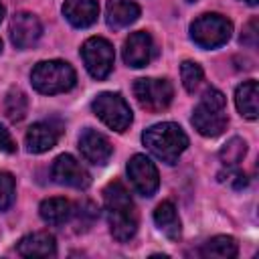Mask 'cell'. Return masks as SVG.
I'll return each instance as SVG.
<instances>
[{
  "mask_svg": "<svg viewBox=\"0 0 259 259\" xmlns=\"http://www.w3.org/2000/svg\"><path fill=\"white\" fill-rule=\"evenodd\" d=\"M127 176H130V182L134 184L136 192L142 194V196H152L158 190V186H160L158 168L144 154H136V156L130 158V162H127Z\"/></svg>",
  "mask_w": 259,
  "mask_h": 259,
  "instance_id": "9c48e42d",
  "label": "cell"
},
{
  "mask_svg": "<svg viewBox=\"0 0 259 259\" xmlns=\"http://www.w3.org/2000/svg\"><path fill=\"white\" fill-rule=\"evenodd\" d=\"M18 255L22 257H55L57 255V243L55 237L47 231H36L26 237H22L16 245Z\"/></svg>",
  "mask_w": 259,
  "mask_h": 259,
  "instance_id": "9a60e30c",
  "label": "cell"
},
{
  "mask_svg": "<svg viewBox=\"0 0 259 259\" xmlns=\"http://www.w3.org/2000/svg\"><path fill=\"white\" fill-rule=\"evenodd\" d=\"M28 111V97L22 89L18 87H12L8 93H6V99H4V113L10 121H22L24 115Z\"/></svg>",
  "mask_w": 259,
  "mask_h": 259,
  "instance_id": "7402d4cb",
  "label": "cell"
},
{
  "mask_svg": "<svg viewBox=\"0 0 259 259\" xmlns=\"http://www.w3.org/2000/svg\"><path fill=\"white\" fill-rule=\"evenodd\" d=\"M188 2H194V0H188Z\"/></svg>",
  "mask_w": 259,
  "mask_h": 259,
  "instance_id": "4dcf8cb0",
  "label": "cell"
},
{
  "mask_svg": "<svg viewBox=\"0 0 259 259\" xmlns=\"http://www.w3.org/2000/svg\"><path fill=\"white\" fill-rule=\"evenodd\" d=\"M237 253H239V245L229 235H217L208 239L200 249L202 257H212V259H233L237 257Z\"/></svg>",
  "mask_w": 259,
  "mask_h": 259,
  "instance_id": "44dd1931",
  "label": "cell"
},
{
  "mask_svg": "<svg viewBox=\"0 0 259 259\" xmlns=\"http://www.w3.org/2000/svg\"><path fill=\"white\" fill-rule=\"evenodd\" d=\"M154 223L158 225V229L170 239V241H178L182 237V223L180 217L176 212V206L170 200H164L156 206L154 210Z\"/></svg>",
  "mask_w": 259,
  "mask_h": 259,
  "instance_id": "ac0fdd59",
  "label": "cell"
},
{
  "mask_svg": "<svg viewBox=\"0 0 259 259\" xmlns=\"http://www.w3.org/2000/svg\"><path fill=\"white\" fill-rule=\"evenodd\" d=\"M0 53H2V40H0Z\"/></svg>",
  "mask_w": 259,
  "mask_h": 259,
  "instance_id": "f546056e",
  "label": "cell"
},
{
  "mask_svg": "<svg viewBox=\"0 0 259 259\" xmlns=\"http://www.w3.org/2000/svg\"><path fill=\"white\" fill-rule=\"evenodd\" d=\"M134 95L138 103L148 109V111H162L172 103L174 89L168 79H154V77H144L136 79L134 83Z\"/></svg>",
  "mask_w": 259,
  "mask_h": 259,
  "instance_id": "52a82bcc",
  "label": "cell"
},
{
  "mask_svg": "<svg viewBox=\"0 0 259 259\" xmlns=\"http://www.w3.org/2000/svg\"><path fill=\"white\" fill-rule=\"evenodd\" d=\"M142 142L158 160L166 164H176L182 152L188 148V136L178 123L172 121L150 125L142 134Z\"/></svg>",
  "mask_w": 259,
  "mask_h": 259,
  "instance_id": "7a4b0ae2",
  "label": "cell"
},
{
  "mask_svg": "<svg viewBox=\"0 0 259 259\" xmlns=\"http://www.w3.org/2000/svg\"><path fill=\"white\" fill-rule=\"evenodd\" d=\"M63 16L75 28H87L97 20L99 4H97V0H65Z\"/></svg>",
  "mask_w": 259,
  "mask_h": 259,
  "instance_id": "2e32d148",
  "label": "cell"
},
{
  "mask_svg": "<svg viewBox=\"0 0 259 259\" xmlns=\"http://www.w3.org/2000/svg\"><path fill=\"white\" fill-rule=\"evenodd\" d=\"M243 2H247V4H251V6H255L259 0H243Z\"/></svg>",
  "mask_w": 259,
  "mask_h": 259,
  "instance_id": "f1b7e54d",
  "label": "cell"
},
{
  "mask_svg": "<svg viewBox=\"0 0 259 259\" xmlns=\"http://www.w3.org/2000/svg\"><path fill=\"white\" fill-rule=\"evenodd\" d=\"M103 204H105L107 225L113 239L119 243L130 241L138 231V210L127 188L119 180H113L105 186Z\"/></svg>",
  "mask_w": 259,
  "mask_h": 259,
  "instance_id": "6da1fadb",
  "label": "cell"
},
{
  "mask_svg": "<svg viewBox=\"0 0 259 259\" xmlns=\"http://www.w3.org/2000/svg\"><path fill=\"white\" fill-rule=\"evenodd\" d=\"M42 24L32 12H16L10 20V40L16 49H30L38 42Z\"/></svg>",
  "mask_w": 259,
  "mask_h": 259,
  "instance_id": "8fae6325",
  "label": "cell"
},
{
  "mask_svg": "<svg viewBox=\"0 0 259 259\" xmlns=\"http://www.w3.org/2000/svg\"><path fill=\"white\" fill-rule=\"evenodd\" d=\"M2 18H4V6H2V2H0V22H2Z\"/></svg>",
  "mask_w": 259,
  "mask_h": 259,
  "instance_id": "83f0119b",
  "label": "cell"
},
{
  "mask_svg": "<svg viewBox=\"0 0 259 259\" xmlns=\"http://www.w3.org/2000/svg\"><path fill=\"white\" fill-rule=\"evenodd\" d=\"M245 154H247V144H245V140H243V138H231V140L221 148L219 158H221V162H223V166H225L227 170H235V168L239 166V162H243Z\"/></svg>",
  "mask_w": 259,
  "mask_h": 259,
  "instance_id": "603a6c76",
  "label": "cell"
},
{
  "mask_svg": "<svg viewBox=\"0 0 259 259\" xmlns=\"http://www.w3.org/2000/svg\"><path fill=\"white\" fill-rule=\"evenodd\" d=\"M63 134V125L55 119H49V121H36L28 127L26 136H24V142H26V150L32 152V154H42V152H49L51 148L57 146L59 138Z\"/></svg>",
  "mask_w": 259,
  "mask_h": 259,
  "instance_id": "7c38bea8",
  "label": "cell"
},
{
  "mask_svg": "<svg viewBox=\"0 0 259 259\" xmlns=\"http://www.w3.org/2000/svg\"><path fill=\"white\" fill-rule=\"evenodd\" d=\"M81 57L85 63V69L93 79H105L113 69V47L109 40L101 36H91L81 47Z\"/></svg>",
  "mask_w": 259,
  "mask_h": 259,
  "instance_id": "ba28073f",
  "label": "cell"
},
{
  "mask_svg": "<svg viewBox=\"0 0 259 259\" xmlns=\"http://www.w3.org/2000/svg\"><path fill=\"white\" fill-rule=\"evenodd\" d=\"M233 32V24L223 14H202L190 24V38L200 49H219L223 47Z\"/></svg>",
  "mask_w": 259,
  "mask_h": 259,
  "instance_id": "5b68a950",
  "label": "cell"
},
{
  "mask_svg": "<svg viewBox=\"0 0 259 259\" xmlns=\"http://www.w3.org/2000/svg\"><path fill=\"white\" fill-rule=\"evenodd\" d=\"M51 176H53V180L57 184L79 188V190H83V188H87L91 184L89 172L71 154H61L59 158H55V162L51 166Z\"/></svg>",
  "mask_w": 259,
  "mask_h": 259,
  "instance_id": "30bf717a",
  "label": "cell"
},
{
  "mask_svg": "<svg viewBox=\"0 0 259 259\" xmlns=\"http://www.w3.org/2000/svg\"><path fill=\"white\" fill-rule=\"evenodd\" d=\"M180 77H182L184 89H186L188 93H194V91L200 87V83H202V79H204V73H202V67H200L198 63H194V61H184V63L180 65Z\"/></svg>",
  "mask_w": 259,
  "mask_h": 259,
  "instance_id": "cb8c5ba5",
  "label": "cell"
},
{
  "mask_svg": "<svg viewBox=\"0 0 259 259\" xmlns=\"http://www.w3.org/2000/svg\"><path fill=\"white\" fill-rule=\"evenodd\" d=\"M152 53H154V42L150 32L146 30L132 32L123 42V61L127 67H134V69L146 67L152 59Z\"/></svg>",
  "mask_w": 259,
  "mask_h": 259,
  "instance_id": "5bb4252c",
  "label": "cell"
},
{
  "mask_svg": "<svg viewBox=\"0 0 259 259\" xmlns=\"http://www.w3.org/2000/svg\"><path fill=\"white\" fill-rule=\"evenodd\" d=\"M79 150H81V156L89 162V164H95V166H103L109 162L111 154H113V148L109 144V140L99 134L97 130H83V134L79 136Z\"/></svg>",
  "mask_w": 259,
  "mask_h": 259,
  "instance_id": "4fadbf2b",
  "label": "cell"
},
{
  "mask_svg": "<svg viewBox=\"0 0 259 259\" xmlns=\"http://www.w3.org/2000/svg\"><path fill=\"white\" fill-rule=\"evenodd\" d=\"M241 42L245 45V47H251V49H255L257 47V42H259V30H257V18H253V20H249V24L243 28V34H241Z\"/></svg>",
  "mask_w": 259,
  "mask_h": 259,
  "instance_id": "484cf974",
  "label": "cell"
},
{
  "mask_svg": "<svg viewBox=\"0 0 259 259\" xmlns=\"http://www.w3.org/2000/svg\"><path fill=\"white\" fill-rule=\"evenodd\" d=\"M257 97H259V87H257V81L249 79V81H243L237 91H235V103H237V109L243 117L247 119H257L259 115V107H257Z\"/></svg>",
  "mask_w": 259,
  "mask_h": 259,
  "instance_id": "ffe728a7",
  "label": "cell"
},
{
  "mask_svg": "<svg viewBox=\"0 0 259 259\" xmlns=\"http://www.w3.org/2000/svg\"><path fill=\"white\" fill-rule=\"evenodd\" d=\"M40 219L47 223V225H65L71 221V217L75 214L73 210V204L67 200V198H47L40 202Z\"/></svg>",
  "mask_w": 259,
  "mask_h": 259,
  "instance_id": "d6986e66",
  "label": "cell"
},
{
  "mask_svg": "<svg viewBox=\"0 0 259 259\" xmlns=\"http://www.w3.org/2000/svg\"><path fill=\"white\" fill-rule=\"evenodd\" d=\"M14 176L10 172H0V210H6L14 202Z\"/></svg>",
  "mask_w": 259,
  "mask_h": 259,
  "instance_id": "d4e9b609",
  "label": "cell"
},
{
  "mask_svg": "<svg viewBox=\"0 0 259 259\" xmlns=\"http://www.w3.org/2000/svg\"><path fill=\"white\" fill-rule=\"evenodd\" d=\"M140 16V6L134 0H107L105 6V20L111 28L119 30L134 24Z\"/></svg>",
  "mask_w": 259,
  "mask_h": 259,
  "instance_id": "e0dca14e",
  "label": "cell"
},
{
  "mask_svg": "<svg viewBox=\"0 0 259 259\" xmlns=\"http://www.w3.org/2000/svg\"><path fill=\"white\" fill-rule=\"evenodd\" d=\"M0 152H4V154H14L16 152V142L12 140L10 132L2 125H0Z\"/></svg>",
  "mask_w": 259,
  "mask_h": 259,
  "instance_id": "4316f807",
  "label": "cell"
},
{
  "mask_svg": "<svg viewBox=\"0 0 259 259\" xmlns=\"http://www.w3.org/2000/svg\"><path fill=\"white\" fill-rule=\"evenodd\" d=\"M192 125L204 138H217L227 130V97L219 89H206L192 111Z\"/></svg>",
  "mask_w": 259,
  "mask_h": 259,
  "instance_id": "3957f363",
  "label": "cell"
},
{
  "mask_svg": "<svg viewBox=\"0 0 259 259\" xmlns=\"http://www.w3.org/2000/svg\"><path fill=\"white\" fill-rule=\"evenodd\" d=\"M91 107H93V113L113 132H125L134 119L127 101L119 93H113V91L99 93L93 99Z\"/></svg>",
  "mask_w": 259,
  "mask_h": 259,
  "instance_id": "8992f818",
  "label": "cell"
},
{
  "mask_svg": "<svg viewBox=\"0 0 259 259\" xmlns=\"http://www.w3.org/2000/svg\"><path fill=\"white\" fill-rule=\"evenodd\" d=\"M77 81L75 69L61 59L53 61H40L34 65L30 71V83L38 93L45 95H55V93H65L69 91Z\"/></svg>",
  "mask_w": 259,
  "mask_h": 259,
  "instance_id": "277c9868",
  "label": "cell"
}]
</instances>
